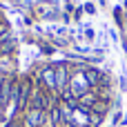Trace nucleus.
I'll return each mask as SVG.
<instances>
[{"label": "nucleus", "mask_w": 127, "mask_h": 127, "mask_svg": "<svg viewBox=\"0 0 127 127\" xmlns=\"http://www.w3.org/2000/svg\"><path fill=\"white\" fill-rule=\"evenodd\" d=\"M42 80L49 89H56V69H45L42 71Z\"/></svg>", "instance_id": "5"}, {"label": "nucleus", "mask_w": 127, "mask_h": 127, "mask_svg": "<svg viewBox=\"0 0 127 127\" xmlns=\"http://www.w3.org/2000/svg\"><path fill=\"white\" fill-rule=\"evenodd\" d=\"M49 107V98H47V94L42 92V89H33V94H31V109H40V112H45Z\"/></svg>", "instance_id": "2"}, {"label": "nucleus", "mask_w": 127, "mask_h": 127, "mask_svg": "<svg viewBox=\"0 0 127 127\" xmlns=\"http://www.w3.org/2000/svg\"><path fill=\"white\" fill-rule=\"evenodd\" d=\"M31 94H33V92H31V80H29V78L22 80V83L16 87V94H13V96H16V109H18V112H22V109L27 107V100L31 98Z\"/></svg>", "instance_id": "1"}, {"label": "nucleus", "mask_w": 127, "mask_h": 127, "mask_svg": "<svg viewBox=\"0 0 127 127\" xmlns=\"http://www.w3.org/2000/svg\"><path fill=\"white\" fill-rule=\"evenodd\" d=\"M4 127H20V123H16V121H9Z\"/></svg>", "instance_id": "7"}, {"label": "nucleus", "mask_w": 127, "mask_h": 127, "mask_svg": "<svg viewBox=\"0 0 127 127\" xmlns=\"http://www.w3.org/2000/svg\"><path fill=\"white\" fill-rule=\"evenodd\" d=\"M42 118L45 114L40 109H29L25 116V127H42Z\"/></svg>", "instance_id": "3"}, {"label": "nucleus", "mask_w": 127, "mask_h": 127, "mask_svg": "<svg viewBox=\"0 0 127 127\" xmlns=\"http://www.w3.org/2000/svg\"><path fill=\"white\" fill-rule=\"evenodd\" d=\"M65 83H67V69L65 65H58L56 67V89H63Z\"/></svg>", "instance_id": "4"}, {"label": "nucleus", "mask_w": 127, "mask_h": 127, "mask_svg": "<svg viewBox=\"0 0 127 127\" xmlns=\"http://www.w3.org/2000/svg\"><path fill=\"white\" fill-rule=\"evenodd\" d=\"M85 76H87L89 85H96L100 80V71H96V69H85Z\"/></svg>", "instance_id": "6"}]
</instances>
